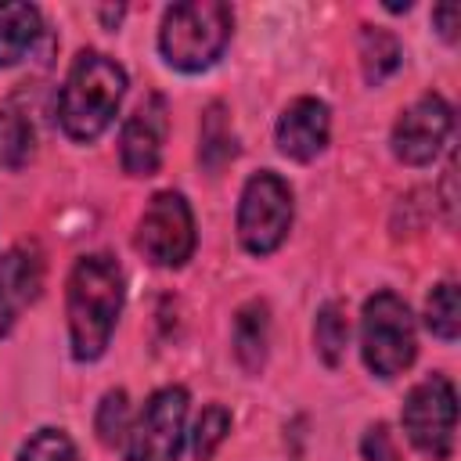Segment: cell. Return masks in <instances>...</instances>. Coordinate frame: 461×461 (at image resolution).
<instances>
[{
    "instance_id": "6da1fadb",
    "label": "cell",
    "mask_w": 461,
    "mask_h": 461,
    "mask_svg": "<svg viewBox=\"0 0 461 461\" xmlns=\"http://www.w3.org/2000/svg\"><path fill=\"white\" fill-rule=\"evenodd\" d=\"M68 346L79 364L104 357L115 321L122 313V270L108 252L79 256L65 292Z\"/></svg>"
},
{
    "instance_id": "7a4b0ae2",
    "label": "cell",
    "mask_w": 461,
    "mask_h": 461,
    "mask_svg": "<svg viewBox=\"0 0 461 461\" xmlns=\"http://www.w3.org/2000/svg\"><path fill=\"white\" fill-rule=\"evenodd\" d=\"M126 86H130L126 68L115 58H108L94 47L79 50L72 58L68 76H65L61 94H58L61 130L79 144L97 140L112 126V119L126 97Z\"/></svg>"
},
{
    "instance_id": "3957f363",
    "label": "cell",
    "mask_w": 461,
    "mask_h": 461,
    "mask_svg": "<svg viewBox=\"0 0 461 461\" xmlns=\"http://www.w3.org/2000/svg\"><path fill=\"white\" fill-rule=\"evenodd\" d=\"M234 14L223 0H187L173 4L158 25V50L176 72L212 68L230 43Z\"/></svg>"
},
{
    "instance_id": "277c9868",
    "label": "cell",
    "mask_w": 461,
    "mask_h": 461,
    "mask_svg": "<svg viewBox=\"0 0 461 461\" xmlns=\"http://www.w3.org/2000/svg\"><path fill=\"white\" fill-rule=\"evenodd\" d=\"M418 339H414V317L411 306L382 288L364 303L360 313V357L375 378H396L414 364Z\"/></svg>"
},
{
    "instance_id": "5b68a950",
    "label": "cell",
    "mask_w": 461,
    "mask_h": 461,
    "mask_svg": "<svg viewBox=\"0 0 461 461\" xmlns=\"http://www.w3.org/2000/svg\"><path fill=\"white\" fill-rule=\"evenodd\" d=\"M403 432L411 447L432 461H450L454 454V429H457V393L447 375L421 378L400 411Z\"/></svg>"
},
{
    "instance_id": "8992f818",
    "label": "cell",
    "mask_w": 461,
    "mask_h": 461,
    "mask_svg": "<svg viewBox=\"0 0 461 461\" xmlns=\"http://www.w3.org/2000/svg\"><path fill=\"white\" fill-rule=\"evenodd\" d=\"M288 227H292V187L274 169L252 173L238 202V241L252 256H270L288 238Z\"/></svg>"
},
{
    "instance_id": "52a82bcc",
    "label": "cell",
    "mask_w": 461,
    "mask_h": 461,
    "mask_svg": "<svg viewBox=\"0 0 461 461\" xmlns=\"http://www.w3.org/2000/svg\"><path fill=\"white\" fill-rule=\"evenodd\" d=\"M194 216H191V205L180 191H158L148 209L140 212V223H137V252L155 263V267H166V270H176L191 259L194 252Z\"/></svg>"
},
{
    "instance_id": "ba28073f",
    "label": "cell",
    "mask_w": 461,
    "mask_h": 461,
    "mask_svg": "<svg viewBox=\"0 0 461 461\" xmlns=\"http://www.w3.org/2000/svg\"><path fill=\"white\" fill-rule=\"evenodd\" d=\"M184 421H187V389L166 385L155 389L130 429L126 461H176L184 447Z\"/></svg>"
},
{
    "instance_id": "9c48e42d",
    "label": "cell",
    "mask_w": 461,
    "mask_h": 461,
    "mask_svg": "<svg viewBox=\"0 0 461 461\" xmlns=\"http://www.w3.org/2000/svg\"><path fill=\"white\" fill-rule=\"evenodd\" d=\"M450 130H454V108L447 104V97L443 94H421L393 122L389 144H393V155L400 162H407V166H429L443 151Z\"/></svg>"
},
{
    "instance_id": "30bf717a",
    "label": "cell",
    "mask_w": 461,
    "mask_h": 461,
    "mask_svg": "<svg viewBox=\"0 0 461 461\" xmlns=\"http://www.w3.org/2000/svg\"><path fill=\"white\" fill-rule=\"evenodd\" d=\"M169 133V104L162 94H148L119 133V162L130 176H155L162 166V144Z\"/></svg>"
},
{
    "instance_id": "8fae6325",
    "label": "cell",
    "mask_w": 461,
    "mask_h": 461,
    "mask_svg": "<svg viewBox=\"0 0 461 461\" xmlns=\"http://www.w3.org/2000/svg\"><path fill=\"white\" fill-rule=\"evenodd\" d=\"M43 288V256L32 241H18L0 256V335H7L22 310L40 299Z\"/></svg>"
},
{
    "instance_id": "7c38bea8",
    "label": "cell",
    "mask_w": 461,
    "mask_h": 461,
    "mask_svg": "<svg viewBox=\"0 0 461 461\" xmlns=\"http://www.w3.org/2000/svg\"><path fill=\"white\" fill-rule=\"evenodd\" d=\"M328 133H331V112L321 97H295L277 115L274 126L277 151L295 162H313L328 148Z\"/></svg>"
},
{
    "instance_id": "4fadbf2b",
    "label": "cell",
    "mask_w": 461,
    "mask_h": 461,
    "mask_svg": "<svg viewBox=\"0 0 461 461\" xmlns=\"http://www.w3.org/2000/svg\"><path fill=\"white\" fill-rule=\"evenodd\" d=\"M267 342H270V313L267 303L252 299L234 317V357L249 375H259L267 364Z\"/></svg>"
},
{
    "instance_id": "5bb4252c",
    "label": "cell",
    "mask_w": 461,
    "mask_h": 461,
    "mask_svg": "<svg viewBox=\"0 0 461 461\" xmlns=\"http://www.w3.org/2000/svg\"><path fill=\"white\" fill-rule=\"evenodd\" d=\"M43 22L32 4H0V68L18 65L25 50L36 43Z\"/></svg>"
},
{
    "instance_id": "9a60e30c",
    "label": "cell",
    "mask_w": 461,
    "mask_h": 461,
    "mask_svg": "<svg viewBox=\"0 0 461 461\" xmlns=\"http://www.w3.org/2000/svg\"><path fill=\"white\" fill-rule=\"evenodd\" d=\"M32 151H36L32 119L22 108V101L11 97V101L0 104V166L4 169H22V166H29Z\"/></svg>"
},
{
    "instance_id": "2e32d148",
    "label": "cell",
    "mask_w": 461,
    "mask_h": 461,
    "mask_svg": "<svg viewBox=\"0 0 461 461\" xmlns=\"http://www.w3.org/2000/svg\"><path fill=\"white\" fill-rule=\"evenodd\" d=\"M400 61H403L400 40L389 29H378V25L360 29V72L367 86H382L400 68Z\"/></svg>"
},
{
    "instance_id": "e0dca14e",
    "label": "cell",
    "mask_w": 461,
    "mask_h": 461,
    "mask_svg": "<svg viewBox=\"0 0 461 461\" xmlns=\"http://www.w3.org/2000/svg\"><path fill=\"white\" fill-rule=\"evenodd\" d=\"M238 155V144H234V133H230V122H227V112L223 104H209L205 115H202V148H198V158L205 162V169H220L223 162H230Z\"/></svg>"
},
{
    "instance_id": "ac0fdd59",
    "label": "cell",
    "mask_w": 461,
    "mask_h": 461,
    "mask_svg": "<svg viewBox=\"0 0 461 461\" xmlns=\"http://www.w3.org/2000/svg\"><path fill=\"white\" fill-rule=\"evenodd\" d=\"M313 342H317V357L328 364V367H339L342 353H346V342H349V321L342 313L339 303H324L317 310V321H313Z\"/></svg>"
},
{
    "instance_id": "d6986e66",
    "label": "cell",
    "mask_w": 461,
    "mask_h": 461,
    "mask_svg": "<svg viewBox=\"0 0 461 461\" xmlns=\"http://www.w3.org/2000/svg\"><path fill=\"white\" fill-rule=\"evenodd\" d=\"M425 328L443 339V342H454L457 339V328H461V306H457V285L454 281H439L429 299H425Z\"/></svg>"
},
{
    "instance_id": "ffe728a7",
    "label": "cell",
    "mask_w": 461,
    "mask_h": 461,
    "mask_svg": "<svg viewBox=\"0 0 461 461\" xmlns=\"http://www.w3.org/2000/svg\"><path fill=\"white\" fill-rule=\"evenodd\" d=\"M130 429L133 425H130V396H126V389H108L101 396L97 411H94V432H97V439L104 447H119Z\"/></svg>"
},
{
    "instance_id": "44dd1931",
    "label": "cell",
    "mask_w": 461,
    "mask_h": 461,
    "mask_svg": "<svg viewBox=\"0 0 461 461\" xmlns=\"http://www.w3.org/2000/svg\"><path fill=\"white\" fill-rule=\"evenodd\" d=\"M227 432H230V411L220 407V403H209V407L198 414L194 432H191V450H194V457H198V461H209V457L216 454V447L227 439Z\"/></svg>"
},
{
    "instance_id": "7402d4cb",
    "label": "cell",
    "mask_w": 461,
    "mask_h": 461,
    "mask_svg": "<svg viewBox=\"0 0 461 461\" xmlns=\"http://www.w3.org/2000/svg\"><path fill=\"white\" fill-rule=\"evenodd\" d=\"M18 461H79V454L65 429H40L22 443Z\"/></svg>"
},
{
    "instance_id": "603a6c76",
    "label": "cell",
    "mask_w": 461,
    "mask_h": 461,
    "mask_svg": "<svg viewBox=\"0 0 461 461\" xmlns=\"http://www.w3.org/2000/svg\"><path fill=\"white\" fill-rule=\"evenodd\" d=\"M360 454H364V461H396L393 432H389L382 421L371 425V429L364 432V439H360Z\"/></svg>"
},
{
    "instance_id": "cb8c5ba5",
    "label": "cell",
    "mask_w": 461,
    "mask_h": 461,
    "mask_svg": "<svg viewBox=\"0 0 461 461\" xmlns=\"http://www.w3.org/2000/svg\"><path fill=\"white\" fill-rule=\"evenodd\" d=\"M432 25H436V32H439L447 43H454V40H457V4H439V7H432Z\"/></svg>"
},
{
    "instance_id": "d4e9b609",
    "label": "cell",
    "mask_w": 461,
    "mask_h": 461,
    "mask_svg": "<svg viewBox=\"0 0 461 461\" xmlns=\"http://www.w3.org/2000/svg\"><path fill=\"white\" fill-rule=\"evenodd\" d=\"M122 14H126V7H97V18H101V22L108 25V29H115Z\"/></svg>"
}]
</instances>
